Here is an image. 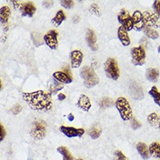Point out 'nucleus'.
<instances>
[{
	"mask_svg": "<svg viewBox=\"0 0 160 160\" xmlns=\"http://www.w3.org/2000/svg\"><path fill=\"white\" fill-rule=\"evenodd\" d=\"M21 12L23 16H27V17H32L34 14L36 8L33 5V4H32L31 2L26 3V4H22L21 8L19 9Z\"/></svg>",
	"mask_w": 160,
	"mask_h": 160,
	"instance_id": "dca6fc26",
	"label": "nucleus"
},
{
	"mask_svg": "<svg viewBox=\"0 0 160 160\" xmlns=\"http://www.w3.org/2000/svg\"><path fill=\"white\" fill-rule=\"evenodd\" d=\"M88 134H89V136H90L91 138H93V139L98 138L100 137V135H101V130L98 129V128H93V129H91V130H89Z\"/></svg>",
	"mask_w": 160,
	"mask_h": 160,
	"instance_id": "c85d7f7f",
	"label": "nucleus"
},
{
	"mask_svg": "<svg viewBox=\"0 0 160 160\" xmlns=\"http://www.w3.org/2000/svg\"><path fill=\"white\" fill-rule=\"evenodd\" d=\"M75 160H83V159H82V158H77V159H75Z\"/></svg>",
	"mask_w": 160,
	"mask_h": 160,
	"instance_id": "79ce46f5",
	"label": "nucleus"
},
{
	"mask_svg": "<svg viewBox=\"0 0 160 160\" xmlns=\"http://www.w3.org/2000/svg\"><path fill=\"white\" fill-rule=\"evenodd\" d=\"M137 150L140 154V156L143 158V159H148L150 158V152H149V148L144 143L140 142L137 144Z\"/></svg>",
	"mask_w": 160,
	"mask_h": 160,
	"instance_id": "a211bd4d",
	"label": "nucleus"
},
{
	"mask_svg": "<svg viewBox=\"0 0 160 160\" xmlns=\"http://www.w3.org/2000/svg\"><path fill=\"white\" fill-rule=\"evenodd\" d=\"M90 12L93 13V14H95V15H98V16H99L100 14H101V9H100L99 5L96 4H91Z\"/></svg>",
	"mask_w": 160,
	"mask_h": 160,
	"instance_id": "c756f323",
	"label": "nucleus"
},
{
	"mask_svg": "<svg viewBox=\"0 0 160 160\" xmlns=\"http://www.w3.org/2000/svg\"><path fill=\"white\" fill-rule=\"evenodd\" d=\"M147 121L149 123L156 128V129H160V116L157 113H152L147 117Z\"/></svg>",
	"mask_w": 160,
	"mask_h": 160,
	"instance_id": "6ab92c4d",
	"label": "nucleus"
},
{
	"mask_svg": "<svg viewBox=\"0 0 160 160\" xmlns=\"http://www.w3.org/2000/svg\"><path fill=\"white\" fill-rule=\"evenodd\" d=\"M58 99H59V101H63L64 99H66V95L64 94H59Z\"/></svg>",
	"mask_w": 160,
	"mask_h": 160,
	"instance_id": "4c0bfd02",
	"label": "nucleus"
},
{
	"mask_svg": "<svg viewBox=\"0 0 160 160\" xmlns=\"http://www.w3.org/2000/svg\"><path fill=\"white\" fill-rule=\"evenodd\" d=\"M68 119L69 121H73L74 119V116L73 114H69V115L68 116Z\"/></svg>",
	"mask_w": 160,
	"mask_h": 160,
	"instance_id": "58836bf2",
	"label": "nucleus"
},
{
	"mask_svg": "<svg viewBox=\"0 0 160 160\" xmlns=\"http://www.w3.org/2000/svg\"><path fill=\"white\" fill-rule=\"evenodd\" d=\"M11 15L10 8L7 6H3L0 10V17H1V23L3 25H6L9 20V17Z\"/></svg>",
	"mask_w": 160,
	"mask_h": 160,
	"instance_id": "aec40b11",
	"label": "nucleus"
},
{
	"mask_svg": "<svg viewBox=\"0 0 160 160\" xmlns=\"http://www.w3.org/2000/svg\"><path fill=\"white\" fill-rule=\"evenodd\" d=\"M115 105L123 121H129L132 118V109L125 97H118Z\"/></svg>",
	"mask_w": 160,
	"mask_h": 160,
	"instance_id": "f03ea898",
	"label": "nucleus"
},
{
	"mask_svg": "<svg viewBox=\"0 0 160 160\" xmlns=\"http://www.w3.org/2000/svg\"><path fill=\"white\" fill-rule=\"evenodd\" d=\"M74 22H75V23H76V22H78V17H77V16H75V17H74Z\"/></svg>",
	"mask_w": 160,
	"mask_h": 160,
	"instance_id": "ea45409f",
	"label": "nucleus"
},
{
	"mask_svg": "<svg viewBox=\"0 0 160 160\" xmlns=\"http://www.w3.org/2000/svg\"><path fill=\"white\" fill-rule=\"evenodd\" d=\"M70 59H71L72 68H77L82 64V60H83V54L80 50H74L73 52H71Z\"/></svg>",
	"mask_w": 160,
	"mask_h": 160,
	"instance_id": "f8f14e48",
	"label": "nucleus"
},
{
	"mask_svg": "<svg viewBox=\"0 0 160 160\" xmlns=\"http://www.w3.org/2000/svg\"><path fill=\"white\" fill-rule=\"evenodd\" d=\"M77 105H78L79 108L82 109L83 111H88L91 108V102L88 96H87L86 95H80Z\"/></svg>",
	"mask_w": 160,
	"mask_h": 160,
	"instance_id": "4468645a",
	"label": "nucleus"
},
{
	"mask_svg": "<svg viewBox=\"0 0 160 160\" xmlns=\"http://www.w3.org/2000/svg\"><path fill=\"white\" fill-rule=\"evenodd\" d=\"M31 136L38 140H41L46 137V124L43 122H34L33 126L31 130Z\"/></svg>",
	"mask_w": 160,
	"mask_h": 160,
	"instance_id": "423d86ee",
	"label": "nucleus"
},
{
	"mask_svg": "<svg viewBox=\"0 0 160 160\" xmlns=\"http://www.w3.org/2000/svg\"><path fill=\"white\" fill-rule=\"evenodd\" d=\"M122 26L125 29L127 32H130L133 28H134V22L132 19V16H130V18H128L127 19H125L124 21L122 23Z\"/></svg>",
	"mask_w": 160,
	"mask_h": 160,
	"instance_id": "a878e982",
	"label": "nucleus"
},
{
	"mask_svg": "<svg viewBox=\"0 0 160 160\" xmlns=\"http://www.w3.org/2000/svg\"><path fill=\"white\" fill-rule=\"evenodd\" d=\"M66 19V14L64 13L63 11H59L57 12V13L55 14L54 18L52 19V23L54 25V26H59L61 25L62 22L64 21Z\"/></svg>",
	"mask_w": 160,
	"mask_h": 160,
	"instance_id": "4be33fe9",
	"label": "nucleus"
},
{
	"mask_svg": "<svg viewBox=\"0 0 160 160\" xmlns=\"http://www.w3.org/2000/svg\"><path fill=\"white\" fill-rule=\"evenodd\" d=\"M153 8L155 10V12L160 16V1L159 0H157V1H154L153 3Z\"/></svg>",
	"mask_w": 160,
	"mask_h": 160,
	"instance_id": "473e14b6",
	"label": "nucleus"
},
{
	"mask_svg": "<svg viewBox=\"0 0 160 160\" xmlns=\"http://www.w3.org/2000/svg\"><path fill=\"white\" fill-rule=\"evenodd\" d=\"M81 76L83 79L85 86L88 88H93L99 82V78L95 74V70L90 67H84L81 70Z\"/></svg>",
	"mask_w": 160,
	"mask_h": 160,
	"instance_id": "7ed1b4c3",
	"label": "nucleus"
},
{
	"mask_svg": "<svg viewBox=\"0 0 160 160\" xmlns=\"http://www.w3.org/2000/svg\"><path fill=\"white\" fill-rule=\"evenodd\" d=\"M130 13L128 12L126 10H122L121 12H120V13L118 14V21L120 22V23H122V22L124 21L125 19H127L128 18H130Z\"/></svg>",
	"mask_w": 160,
	"mask_h": 160,
	"instance_id": "cd10ccee",
	"label": "nucleus"
},
{
	"mask_svg": "<svg viewBox=\"0 0 160 160\" xmlns=\"http://www.w3.org/2000/svg\"><path fill=\"white\" fill-rule=\"evenodd\" d=\"M132 19L134 22V28L138 31H141L145 28L144 21H143V13L140 11H136L132 15Z\"/></svg>",
	"mask_w": 160,
	"mask_h": 160,
	"instance_id": "9b49d317",
	"label": "nucleus"
},
{
	"mask_svg": "<svg viewBox=\"0 0 160 160\" xmlns=\"http://www.w3.org/2000/svg\"><path fill=\"white\" fill-rule=\"evenodd\" d=\"M61 5L66 9H71L74 6V1L72 0H62L61 1Z\"/></svg>",
	"mask_w": 160,
	"mask_h": 160,
	"instance_id": "7c9ffc66",
	"label": "nucleus"
},
{
	"mask_svg": "<svg viewBox=\"0 0 160 160\" xmlns=\"http://www.w3.org/2000/svg\"><path fill=\"white\" fill-rule=\"evenodd\" d=\"M158 52H160V46H159V47H158Z\"/></svg>",
	"mask_w": 160,
	"mask_h": 160,
	"instance_id": "a19ab883",
	"label": "nucleus"
},
{
	"mask_svg": "<svg viewBox=\"0 0 160 160\" xmlns=\"http://www.w3.org/2000/svg\"><path fill=\"white\" fill-rule=\"evenodd\" d=\"M60 130L68 138H78V137H82L85 133V130L83 129H76L74 127H68V126H61Z\"/></svg>",
	"mask_w": 160,
	"mask_h": 160,
	"instance_id": "1a4fd4ad",
	"label": "nucleus"
},
{
	"mask_svg": "<svg viewBox=\"0 0 160 160\" xmlns=\"http://www.w3.org/2000/svg\"><path fill=\"white\" fill-rule=\"evenodd\" d=\"M57 152H60L63 159L62 160H73V156L71 155L69 151L68 150V148L64 147V146H61V147L57 148Z\"/></svg>",
	"mask_w": 160,
	"mask_h": 160,
	"instance_id": "b1692460",
	"label": "nucleus"
},
{
	"mask_svg": "<svg viewBox=\"0 0 160 160\" xmlns=\"http://www.w3.org/2000/svg\"><path fill=\"white\" fill-rule=\"evenodd\" d=\"M115 160H129L126 156L120 151L115 152Z\"/></svg>",
	"mask_w": 160,
	"mask_h": 160,
	"instance_id": "2f4dec72",
	"label": "nucleus"
},
{
	"mask_svg": "<svg viewBox=\"0 0 160 160\" xmlns=\"http://www.w3.org/2000/svg\"><path fill=\"white\" fill-rule=\"evenodd\" d=\"M150 155L155 158L160 160V143L158 142H153L149 146Z\"/></svg>",
	"mask_w": 160,
	"mask_h": 160,
	"instance_id": "f3484780",
	"label": "nucleus"
},
{
	"mask_svg": "<svg viewBox=\"0 0 160 160\" xmlns=\"http://www.w3.org/2000/svg\"><path fill=\"white\" fill-rule=\"evenodd\" d=\"M22 110V107L21 105H19V104H17V105H15L12 108V112L14 114V115H17L18 113L20 112Z\"/></svg>",
	"mask_w": 160,
	"mask_h": 160,
	"instance_id": "72a5a7b5",
	"label": "nucleus"
},
{
	"mask_svg": "<svg viewBox=\"0 0 160 160\" xmlns=\"http://www.w3.org/2000/svg\"><path fill=\"white\" fill-rule=\"evenodd\" d=\"M0 132H1V138H0V141L2 142L3 140H4V137H5V130H4V126L0 125Z\"/></svg>",
	"mask_w": 160,
	"mask_h": 160,
	"instance_id": "c9c22d12",
	"label": "nucleus"
},
{
	"mask_svg": "<svg viewBox=\"0 0 160 160\" xmlns=\"http://www.w3.org/2000/svg\"><path fill=\"white\" fill-rule=\"evenodd\" d=\"M104 70L105 74L108 78L112 80H117L119 78V68L117 65V61L113 58H108L104 64Z\"/></svg>",
	"mask_w": 160,
	"mask_h": 160,
	"instance_id": "20e7f679",
	"label": "nucleus"
},
{
	"mask_svg": "<svg viewBox=\"0 0 160 160\" xmlns=\"http://www.w3.org/2000/svg\"><path fill=\"white\" fill-rule=\"evenodd\" d=\"M131 58L132 62L136 66H143L145 62L146 53L142 46L136 47L131 49Z\"/></svg>",
	"mask_w": 160,
	"mask_h": 160,
	"instance_id": "39448f33",
	"label": "nucleus"
},
{
	"mask_svg": "<svg viewBox=\"0 0 160 160\" xmlns=\"http://www.w3.org/2000/svg\"><path fill=\"white\" fill-rule=\"evenodd\" d=\"M146 77L152 82H156L159 77V71L157 68H149L146 72Z\"/></svg>",
	"mask_w": 160,
	"mask_h": 160,
	"instance_id": "412c9836",
	"label": "nucleus"
},
{
	"mask_svg": "<svg viewBox=\"0 0 160 160\" xmlns=\"http://www.w3.org/2000/svg\"><path fill=\"white\" fill-rule=\"evenodd\" d=\"M53 78L56 80L57 82H61V83H71L73 82V78L71 76L69 72H62V71H57L54 72L52 74Z\"/></svg>",
	"mask_w": 160,
	"mask_h": 160,
	"instance_id": "9d476101",
	"label": "nucleus"
},
{
	"mask_svg": "<svg viewBox=\"0 0 160 160\" xmlns=\"http://www.w3.org/2000/svg\"><path fill=\"white\" fill-rule=\"evenodd\" d=\"M44 41L49 48L52 50L58 48V32L55 30H51L44 36Z\"/></svg>",
	"mask_w": 160,
	"mask_h": 160,
	"instance_id": "6e6552de",
	"label": "nucleus"
},
{
	"mask_svg": "<svg viewBox=\"0 0 160 160\" xmlns=\"http://www.w3.org/2000/svg\"><path fill=\"white\" fill-rule=\"evenodd\" d=\"M117 36H118V39L121 41L122 44L123 46H129L130 44V39L129 37V34H128V32L122 27V26H120L118 28V31H117Z\"/></svg>",
	"mask_w": 160,
	"mask_h": 160,
	"instance_id": "2eb2a0df",
	"label": "nucleus"
},
{
	"mask_svg": "<svg viewBox=\"0 0 160 160\" xmlns=\"http://www.w3.org/2000/svg\"><path fill=\"white\" fill-rule=\"evenodd\" d=\"M143 32H144V34L148 39H158V37H159V33L158 32V31H156L155 29H152V28H150V27H145L143 29Z\"/></svg>",
	"mask_w": 160,
	"mask_h": 160,
	"instance_id": "5701e85b",
	"label": "nucleus"
},
{
	"mask_svg": "<svg viewBox=\"0 0 160 160\" xmlns=\"http://www.w3.org/2000/svg\"><path fill=\"white\" fill-rule=\"evenodd\" d=\"M143 18L145 26L150 28L158 26V24L159 22V16L154 12H143Z\"/></svg>",
	"mask_w": 160,
	"mask_h": 160,
	"instance_id": "0eeeda50",
	"label": "nucleus"
},
{
	"mask_svg": "<svg viewBox=\"0 0 160 160\" xmlns=\"http://www.w3.org/2000/svg\"><path fill=\"white\" fill-rule=\"evenodd\" d=\"M131 126H132L133 129H138V128L141 127V123H140L138 120L134 119L133 121L131 122Z\"/></svg>",
	"mask_w": 160,
	"mask_h": 160,
	"instance_id": "f704fd0d",
	"label": "nucleus"
},
{
	"mask_svg": "<svg viewBox=\"0 0 160 160\" xmlns=\"http://www.w3.org/2000/svg\"><path fill=\"white\" fill-rule=\"evenodd\" d=\"M149 94H150V95H152V97L154 100L155 103L160 106V92L157 88V87H152V88H151V90L149 91Z\"/></svg>",
	"mask_w": 160,
	"mask_h": 160,
	"instance_id": "393cba45",
	"label": "nucleus"
},
{
	"mask_svg": "<svg viewBox=\"0 0 160 160\" xmlns=\"http://www.w3.org/2000/svg\"><path fill=\"white\" fill-rule=\"evenodd\" d=\"M23 98L33 110L48 111L52 108V103L50 95L42 90L23 93Z\"/></svg>",
	"mask_w": 160,
	"mask_h": 160,
	"instance_id": "f257e3e1",
	"label": "nucleus"
},
{
	"mask_svg": "<svg viewBox=\"0 0 160 160\" xmlns=\"http://www.w3.org/2000/svg\"><path fill=\"white\" fill-rule=\"evenodd\" d=\"M86 39L88 47L93 50V51H96L97 50V44H96V36L95 33L94 32V31L88 29L87 31Z\"/></svg>",
	"mask_w": 160,
	"mask_h": 160,
	"instance_id": "ddd939ff",
	"label": "nucleus"
},
{
	"mask_svg": "<svg viewBox=\"0 0 160 160\" xmlns=\"http://www.w3.org/2000/svg\"><path fill=\"white\" fill-rule=\"evenodd\" d=\"M43 5L48 8V7H50L51 5H52V1H46V2H43Z\"/></svg>",
	"mask_w": 160,
	"mask_h": 160,
	"instance_id": "e433bc0d",
	"label": "nucleus"
},
{
	"mask_svg": "<svg viewBox=\"0 0 160 160\" xmlns=\"http://www.w3.org/2000/svg\"><path fill=\"white\" fill-rule=\"evenodd\" d=\"M114 103V102H113L112 99H110V98H108V97H103L102 99L100 101V106L102 107V108H108V107H111Z\"/></svg>",
	"mask_w": 160,
	"mask_h": 160,
	"instance_id": "bb28decb",
	"label": "nucleus"
}]
</instances>
